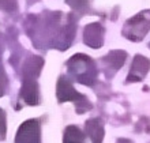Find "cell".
<instances>
[{
    "instance_id": "1",
    "label": "cell",
    "mask_w": 150,
    "mask_h": 143,
    "mask_svg": "<svg viewBox=\"0 0 150 143\" xmlns=\"http://www.w3.org/2000/svg\"><path fill=\"white\" fill-rule=\"evenodd\" d=\"M36 121H28L22 125L16 143H38V131Z\"/></svg>"
}]
</instances>
